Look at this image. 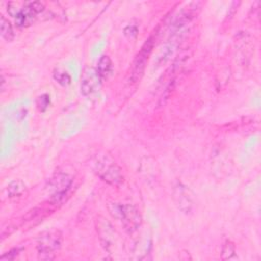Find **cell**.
<instances>
[{
  "instance_id": "6da1fadb",
  "label": "cell",
  "mask_w": 261,
  "mask_h": 261,
  "mask_svg": "<svg viewBox=\"0 0 261 261\" xmlns=\"http://www.w3.org/2000/svg\"><path fill=\"white\" fill-rule=\"evenodd\" d=\"M95 173L105 182L111 186H119L123 181V174L120 167L106 153H100L93 159Z\"/></svg>"
},
{
  "instance_id": "7a4b0ae2",
  "label": "cell",
  "mask_w": 261,
  "mask_h": 261,
  "mask_svg": "<svg viewBox=\"0 0 261 261\" xmlns=\"http://www.w3.org/2000/svg\"><path fill=\"white\" fill-rule=\"evenodd\" d=\"M110 214L121 222L124 229L133 233L138 230L142 223V217L139 210L130 204L110 203L108 205Z\"/></svg>"
},
{
  "instance_id": "3957f363",
  "label": "cell",
  "mask_w": 261,
  "mask_h": 261,
  "mask_svg": "<svg viewBox=\"0 0 261 261\" xmlns=\"http://www.w3.org/2000/svg\"><path fill=\"white\" fill-rule=\"evenodd\" d=\"M72 181V176L63 171H58L51 177L48 189L52 193L50 202L53 205H60L66 201Z\"/></svg>"
},
{
  "instance_id": "277c9868",
  "label": "cell",
  "mask_w": 261,
  "mask_h": 261,
  "mask_svg": "<svg viewBox=\"0 0 261 261\" xmlns=\"http://www.w3.org/2000/svg\"><path fill=\"white\" fill-rule=\"evenodd\" d=\"M62 243V234L57 229L44 231L38 238L37 250L39 258L43 260H52L55 258V251L59 250Z\"/></svg>"
},
{
  "instance_id": "5b68a950",
  "label": "cell",
  "mask_w": 261,
  "mask_h": 261,
  "mask_svg": "<svg viewBox=\"0 0 261 261\" xmlns=\"http://www.w3.org/2000/svg\"><path fill=\"white\" fill-rule=\"evenodd\" d=\"M155 41H156V37L154 35H151L145 41L141 50L135 57L134 62L132 64V70H130V75H129V81H132L133 84L139 82L142 79L145 67H146V63H147L148 58L154 48Z\"/></svg>"
},
{
  "instance_id": "8992f818",
  "label": "cell",
  "mask_w": 261,
  "mask_h": 261,
  "mask_svg": "<svg viewBox=\"0 0 261 261\" xmlns=\"http://www.w3.org/2000/svg\"><path fill=\"white\" fill-rule=\"evenodd\" d=\"M96 227L102 247L106 251L110 252L111 248L114 246L115 243V231L112 225L104 217L98 216L96 220Z\"/></svg>"
},
{
  "instance_id": "52a82bcc",
  "label": "cell",
  "mask_w": 261,
  "mask_h": 261,
  "mask_svg": "<svg viewBox=\"0 0 261 261\" xmlns=\"http://www.w3.org/2000/svg\"><path fill=\"white\" fill-rule=\"evenodd\" d=\"M173 199L177 208L185 212L189 213L194 207V197L190 189L184 186L182 184H177L173 190Z\"/></svg>"
},
{
  "instance_id": "ba28073f",
  "label": "cell",
  "mask_w": 261,
  "mask_h": 261,
  "mask_svg": "<svg viewBox=\"0 0 261 261\" xmlns=\"http://www.w3.org/2000/svg\"><path fill=\"white\" fill-rule=\"evenodd\" d=\"M100 81L97 72L93 68H86L81 79V93L84 96H89L94 93L98 87Z\"/></svg>"
},
{
  "instance_id": "9c48e42d",
  "label": "cell",
  "mask_w": 261,
  "mask_h": 261,
  "mask_svg": "<svg viewBox=\"0 0 261 261\" xmlns=\"http://www.w3.org/2000/svg\"><path fill=\"white\" fill-rule=\"evenodd\" d=\"M95 70L100 80L107 79L112 71V61L110 57L107 55H102L97 63V67Z\"/></svg>"
},
{
  "instance_id": "30bf717a",
  "label": "cell",
  "mask_w": 261,
  "mask_h": 261,
  "mask_svg": "<svg viewBox=\"0 0 261 261\" xmlns=\"http://www.w3.org/2000/svg\"><path fill=\"white\" fill-rule=\"evenodd\" d=\"M0 30H1V37L7 41L10 42L14 38V33L12 29V24L8 19L5 18L4 15H1L0 17Z\"/></svg>"
},
{
  "instance_id": "8fae6325",
  "label": "cell",
  "mask_w": 261,
  "mask_h": 261,
  "mask_svg": "<svg viewBox=\"0 0 261 261\" xmlns=\"http://www.w3.org/2000/svg\"><path fill=\"white\" fill-rule=\"evenodd\" d=\"M25 190V186L21 180H13L7 187L8 197H16L21 195Z\"/></svg>"
},
{
  "instance_id": "7c38bea8",
  "label": "cell",
  "mask_w": 261,
  "mask_h": 261,
  "mask_svg": "<svg viewBox=\"0 0 261 261\" xmlns=\"http://www.w3.org/2000/svg\"><path fill=\"white\" fill-rule=\"evenodd\" d=\"M53 77H54V80H55L59 85H61V86H63V87L68 86V85L70 84V82H71V77H70L69 73H68L66 70L62 69V68H57V69H55V70H54V73H53Z\"/></svg>"
},
{
  "instance_id": "4fadbf2b",
  "label": "cell",
  "mask_w": 261,
  "mask_h": 261,
  "mask_svg": "<svg viewBox=\"0 0 261 261\" xmlns=\"http://www.w3.org/2000/svg\"><path fill=\"white\" fill-rule=\"evenodd\" d=\"M236 253V248L232 242L226 241L222 247V252H221V258L222 259H230Z\"/></svg>"
},
{
  "instance_id": "5bb4252c",
  "label": "cell",
  "mask_w": 261,
  "mask_h": 261,
  "mask_svg": "<svg viewBox=\"0 0 261 261\" xmlns=\"http://www.w3.org/2000/svg\"><path fill=\"white\" fill-rule=\"evenodd\" d=\"M20 250H21V249H19V248H14V249L10 250L9 252L5 253L4 255H2V256L0 257V260H13V259H15L16 256L19 254Z\"/></svg>"
},
{
  "instance_id": "9a60e30c",
  "label": "cell",
  "mask_w": 261,
  "mask_h": 261,
  "mask_svg": "<svg viewBox=\"0 0 261 261\" xmlns=\"http://www.w3.org/2000/svg\"><path fill=\"white\" fill-rule=\"evenodd\" d=\"M138 34V28L136 25H127L125 29H124V35L127 36L128 38H135Z\"/></svg>"
}]
</instances>
